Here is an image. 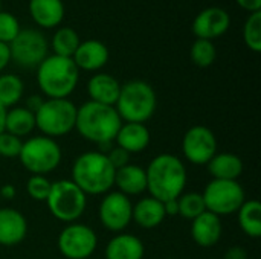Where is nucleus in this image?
<instances>
[{
	"mask_svg": "<svg viewBox=\"0 0 261 259\" xmlns=\"http://www.w3.org/2000/svg\"><path fill=\"white\" fill-rule=\"evenodd\" d=\"M147 191L159 202L176 200L185 192L188 172L184 160L171 153L156 156L145 169Z\"/></svg>",
	"mask_w": 261,
	"mask_h": 259,
	"instance_id": "obj_1",
	"label": "nucleus"
},
{
	"mask_svg": "<svg viewBox=\"0 0 261 259\" xmlns=\"http://www.w3.org/2000/svg\"><path fill=\"white\" fill-rule=\"evenodd\" d=\"M121 125L122 119L112 105L87 101L76 110L75 130L83 139L98 147L113 143Z\"/></svg>",
	"mask_w": 261,
	"mask_h": 259,
	"instance_id": "obj_2",
	"label": "nucleus"
},
{
	"mask_svg": "<svg viewBox=\"0 0 261 259\" xmlns=\"http://www.w3.org/2000/svg\"><path fill=\"white\" fill-rule=\"evenodd\" d=\"M72 182L86 195H104L115 186L116 169L101 151H87L72 165Z\"/></svg>",
	"mask_w": 261,
	"mask_h": 259,
	"instance_id": "obj_3",
	"label": "nucleus"
},
{
	"mask_svg": "<svg viewBox=\"0 0 261 259\" xmlns=\"http://www.w3.org/2000/svg\"><path fill=\"white\" fill-rule=\"evenodd\" d=\"M80 70L72 58L47 55L37 67V84L47 99H67L76 89Z\"/></svg>",
	"mask_w": 261,
	"mask_h": 259,
	"instance_id": "obj_4",
	"label": "nucleus"
},
{
	"mask_svg": "<svg viewBox=\"0 0 261 259\" xmlns=\"http://www.w3.org/2000/svg\"><path fill=\"white\" fill-rule=\"evenodd\" d=\"M158 107L154 89L142 79H132L121 84V92L115 108L122 122L145 124L153 118Z\"/></svg>",
	"mask_w": 261,
	"mask_h": 259,
	"instance_id": "obj_5",
	"label": "nucleus"
},
{
	"mask_svg": "<svg viewBox=\"0 0 261 259\" xmlns=\"http://www.w3.org/2000/svg\"><path fill=\"white\" fill-rule=\"evenodd\" d=\"M44 203L54 218L70 224L83 217L87 208V195L72 180L63 179L52 182L50 192Z\"/></svg>",
	"mask_w": 261,
	"mask_h": 259,
	"instance_id": "obj_6",
	"label": "nucleus"
},
{
	"mask_svg": "<svg viewBox=\"0 0 261 259\" xmlns=\"http://www.w3.org/2000/svg\"><path fill=\"white\" fill-rule=\"evenodd\" d=\"M78 107L67 99H44L35 114V128L43 136L57 139L75 130Z\"/></svg>",
	"mask_w": 261,
	"mask_h": 259,
	"instance_id": "obj_7",
	"label": "nucleus"
},
{
	"mask_svg": "<svg viewBox=\"0 0 261 259\" xmlns=\"http://www.w3.org/2000/svg\"><path fill=\"white\" fill-rule=\"evenodd\" d=\"M18 159L31 176H47L60 166L63 153L55 139L34 136L23 142Z\"/></svg>",
	"mask_w": 261,
	"mask_h": 259,
	"instance_id": "obj_8",
	"label": "nucleus"
},
{
	"mask_svg": "<svg viewBox=\"0 0 261 259\" xmlns=\"http://www.w3.org/2000/svg\"><path fill=\"white\" fill-rule=\"evenodd\" d=\"M208 212L223 217L237 214L246 202V194L239 180H211L202 192Z\"/></svg>",
	"mask_w": 261,
	"mask_h": 259,
	"instance_id": "obj_9",
	"label": "nucleus"
},
{
	"mask_svg": "<svg viewBox=\"0 0 261 259\" xmlns=\"http://www.w3.org/2000/svg\"><path fill=\"white\" fill-rule=\"evenodd\" d=\"M8 46L11 61L24 69H37L38 64L49 55L47 38L38 29H20L17 37Z\"/></svg>",
	"mask_w": 261,
	"mask_h": 259,
	"instance_id": "obj_10",
	"label": "nucleus"
},
{
	"mask_svg": "<svg viewBox=\"0 0 261 259\" xmlns=\"http://www.w3.org/2000/svg\"><path fill=\"white\" fill-rule=\"evenodd\" d=\"M57 246L66 259H89L98 247V237L90 226L70 223L60 232Z\"/></svg>",
	"mask_w": 261,
	"mask_h": 259,
	"instance_id": "obj_11",
	"label": "nucleus"
},
{
	"mask_svg": "<svg viewBox=\"0 0 261 259\" xmlns=\"http://www.w3.org/2000/svg\"><path fill=\"white\" fill-rule=\"evenodd\" d=\"M182 153L193 165H208V162L217 154L216 134L205 125H194L188 128L182 137Z\"/></svg>",
	"mask_w": 261,
	"mask_h": 259,
	"instance_id": "obj_12",
	"label": "nucleus"
},
{
	"mask_svg": "<svg viewBox=\"0 0 261 259\" xmlns=\"http://www.w3.org/2000/svg\"><path fill=\"white\" fill-rule=\"evenodd\" d=\"M132 212L133 205L130 198L119 191H110L104 194L99 208H98V217L101 224L115 234H121L125 231L132 223Z\"/></svg>",
	"mask_w": 261,
	"mask_h": 259,
	"instance_id": "obj_13",
	"label": "nucleus"
},
{
	"mask_svg": "<svg viewBox=\"0 0 261 259\" xmlns=\"http://www.w3.org/2000/svg\"><path fill=\"white\" fill-rule=\"evenodd\" d=\"M231 15L220 6H208L202 9L193 20V34L200 40H216L228 32Z\"/></svg>",
	"mask_w": 261,
	"mask_h": 259,
	"instance_id": "obj_14",
	"label": "nucleus"
},
{
	"mask_svg": "<svg viewBox=\"0 0 261 259\" xmlns=\"http://www.w3.org/2000/svg\"><path fill=\"white\" fill-rule=\"evenodd\" d=\"M109 58H110L109 47L99 40L81 41L72 56L78 70H86V72H98L109 63Z\"/></svg>",
	"mask_w": 261,
	"mask_h": 259,
	"instance_id": "obj_15",
	"label": "nucleus"
},
{
	"mask_svg": "<svg viewBox=\"0 0 261 259\" xmlns=\"http://www.w3.org/2000/svg\"><path fill=\"white\" fill-rule=\"evenodd\" d=\"M223 234V224L220 217L205 211L191 221V238L193 241L203 249L216 246Z\"/></svg>",
	"mask_w": 261,
	"mask_h": 259,
	"instance_id": "obj_16",
	"label": "nucleus"
},
{
	"mask_svg": "<svg viewBox=\"0 0 261 259\" xmlns=\"http://www.w3.org/2000/svg\"><path fill=\"white\" fill-rule=\"evenodd\" d=\"M28 235V221L21 212L12 208L0 209V246L14 247Z\"/></svg>",
	"mask_w": 261,
	"mask_h": 259,
	"instance_id": "obj_17",
	"label": "nucleus"
},
{
	"mask_svg": "<svg viewBox=\"0 0 261 259\" xmlns=\"http://www.w3.org/2000/svg\"><path fill=\"white\" fill-rule=\"evenodd\" d=\"M151 140L150 130L145 124H135V122H122L115 142L116 147L122 148L128 154H138L148 148Z\"/></svg>",
	"mask_w": 261,
	"mask_h": 259,
	"instance_id": "obj_18",
	"label": "nucleus"
},
{
	"mask_svg": "<svg viewBox=\"0 0 261 259\" xmlns=\"http://www.w3.org/2000/svg\"><path fill=\"white\" fill-rule=\"evenodd\" d=\"M119 92H121V84L110 73H104V72L95 73L87 82V93L90 96V101L98 104L115 107Z\"/></svg>",
	"mask_w": 261,
	"mask_h": 259,
	"instance_id": "obj_19",
	"label": "nucleus"
},
{
	"mask_svg": "<svg viewBox=\"0 0 261 259\" xmlns=\"http://www.w3.org/2000/svg\"><path fill=\"white\" fill-rule=\"evenodd\" d=\"M29 14L43 29L57 27L66 14L63 0H29Z\"/></svg>",
	"mask_w": 261,
	"mask_h": 259,
	"instance_id": "obj_20",
	"label": "nucleus"
},
{
	"mask_svg": "<svg viewBox=\"0 0 261 259\" xmlns=\"http://www.w3.org/2000/svg\"><path fill=\"white\" fill-rule=\"evenodd\" d=\"M106 259H142L145 255L144 243L132 234H118L106 246Z\"/></svg>",
	"mask_w": 261,
	"mask_h": 259,
	"instance_id": "obj_21",
	"label": "nucleus"
},
{
	"mask_svg": "<svg viewBox=\"0 0 261 259\" xmlns=\"http://www.w3.org/2000/svg\"><path fill=\"white\" fill-rule=\"evenodd\" d=\"M115 186L127 197L139 195L147 191V174L139 165L128 163L115 172Z\"/></svg>",
	"mask_w": 261,
	"mask_h": 259,
	"instance_id": "obj_22",
	"label": "nucleus"
},
{
	"mask_svg": "<svg viewBox=\"0 0 261 259\" xmlns=\"http://www.w3.org/2000/svg\"><path fill=\"white\" fill-rule=\"evenodd\" d=\"M165 217L164 203L153 197H144L136 205H133L132 221H135L142 229H154L161 226Z\"/></svg>",
	"mask_w": 261,
	"mask_h": 259,
	"instance_id": "obj_23",
	"label": "nucleus"
},
{
	"mask_svg": "<svg viewBox=\"0 0 261 259\" xmlns=\"http://www.w3.org/2000/svg\"><path fill=\"white\" fill-rule=\"evenodd\" d=\"M214 180H239L243 174V160L234 153H217L206 165Z\"/></svg>",
	"mask_w": 261,
	"mask_h": 259,
	"instance_id": "obj_24",
	"label": "nucleus"
},
{
	"mask_svg": "<svg viewBox=\"0 0 261 259\" xmlns=\"http://www.w3.org/2000/svg\"><path fill=\"white\" fill-rule=\"evenodd\" d=\"M35 130V114L26 107H12L6 110L5 131L21 139Z\"/></svg>",
	"mask_w": 261,
	"mask_h": 259,
	"instance_id": "obj_25",
	"label": "nucleus"
},
{
	"mask_svg": "<svg viewBox=\"0 0 261 259\" xmlns=\"http://www.w3.org/2000/svg\"><path fill=\"white\" fill-rule=\"evenodd\" d=\"M237 220L242 232L249 238L261 237V205L258 200H246L237 211Z\"/></svg>",
	"mask_w": 261,
	"mask_h": 259,
	"instance_id": "obj_26",
	"label": "nucleus"
},
{
	"mask_svg": "<svg viewBox=\"0 0 261 259\" xmlns=\"http://www.w3.org/2000/svg\"><path fill=\"white\" fill-rule=\"evenodd\" d=\"M80 43H81V40H80L78 32L73 27L63 26V27H60V29H57L54 32L50 46H52L54 55L72 58L75 50L78 49Z\"/></svg>",
	"mask_w": 261,
	"mask_h": 259,
	"instance_id": "obj_27",
	"label": "nucleus"
},
{
	"mask_svg": "<svg viewBox=\"0 0 261 259\" xmlns=\"http://www.w3.org/2000/svg\"><path fill=\"white\" fill-rule=\"evenodd\" d=\"M24 84L20 76L14 73L0 75V105L3 108H12L23 98Z\"/></svg>",
	"mask_w": 261,
	"mask_h": 259,
	"instance_id": "obj_28",
	"label": "nucleus"
},
{
	"mask_svg": "<svg viewBox=\"0 0 261 259\" xmlns=\"http://www.w3.org/2000/svg\"><path fill=\"white\" fill-rule=\"evenodd\" d=\"M177 206H179L177 215L190 221H193L196 217H199L206 211L202 192H184L177 198Z\"/></svg>",
	"mask_w": 261,
	"mask_h": 259,
	"instance_id": "obj_29",
	"label": "nucleus"
},
{
	"mask_svg": "<svg viewBox=\"0 0 261 259\" xmlns=\"http://www.w3.org/2000/svg\"><path fill=\"white\" fill-rule=\"evenodd\" d=\"M190 56H191V61L197 67L205 69V67H210L216 61V58H217V49H216V46H214L213 41L196 38L194 43L191 44Z\"/></svg>",
	"mask_w": 261,
	"mask_h": 259,
	"instance_id": "obj_30",
	"label": "nucleus"
},
{
	"mask_svg": "<svg viewBox=\"0 0 261 259\" xmlns=\"http://www.w3.org/2000/svg\"><path fill=\"white\" fill-rule=\"evenodd\" d=\"M243 41L252 52L261 50V11L252 12L243 24Z\"/></svg>",
	"mask_w": 261,
	"mask_h": 259,
	"instance_id": "obj_31",
	"label": "nucleus"
},
{
	"mask_svg": "<svg viewBox=\"0 0 261 259\" xmlns=\"http://www.w3.org/2000/svg\"><path fill=\"white\" fill-rule=\"evenodd\" d=\"M52 182L46 176H31L26 182V192L35 202H46Z\"/></svg>",
	"mask_w": 261,
	"mask_h": 259,
	"instance_id": "obj_32",
	"label": "nucleus"
},
{
	"mask_svg": "<svg viewBox=\"0 0 261 259\" xmlns=\"http://www.w3.org/2000/svg\"><path fill=\"white\" fill-rule=\"evenodd\" d=\"M20 29V23L14 14L0 11V43L9 44L17 37Z\"/></svg>",
	"mask_w": 261,
	"mask_h": 259,
	"instance_id": "obj_33",
	"label": "nucleus"
},
{
	"mask_svg": "<svg viewBox=\"0 0 261 259\" xmlns=\"http://www.w3.org/2000/svg\"><path fill=\"white\" fill-rule=\"evenodd\" d=\"M23 140L3 131L0 134V156L6 157V159H14L18 157L20 150H21Z\"/></svg>",
	"mask_w": 261,
	"mask_h": 259,
	"instance_id": "obj_34",
	"label": "nucleus"
},
{
	"mask_svg": "<svg viewBox=\"0 0 261 259\" xmlns=\"http://www.w3.org/2000/svg\"><path fill=\"white\" fill-rule=\"evenodd\" d=\"M106 156H107L109 162L112 163V166L115 169H119V168H122V166L130 163V154L127 151H124L122 148H119V147H112L106 153Z\"/></svg>",
	"mask_w": 261,
	"mask_h": 259,
	"instance_id": "obj_35",
	"label": "nucleus"
},
{
	"mask_svg": "<svg viewBox=\"0 0 261 259\" xmlns=\"http://www.w3.org/2000/svg\"><path fill=\"white\" fill-rule=\"evenodd\" d=\"M236 2L242 9L248 11L249 14L261 11V0H236Z\"/></svg>",
	"mask_w": 261,
	"mask_h": 259,
	"instance_id": "obj_36",
	"label": "nucleus"
},
{
	"mask_svg": "<svg viewBox=\"0 0 261 259\" xmlns=\"http://www.w3.org/2000/svg\"><path fill=\"white\" fill-rule=\"evenodd\" d=\"M222 259H248V252L240 246H232L226 250Z\"/></svg>",
	"mask_w": 261,
	"mask_h": 259,
	"instance_id": "obj_37",
	"label": "nucleus"
},
{
	"mask_svg": "<svg viewBox=\"0 0 261 259\" xmlns=\"http://www.w3.org/2000/svg\"><path fill=\"white\" fill-rule=\"evenodd\" d=\"M11 63V53H9V46L5 43H0V72Z\"/></svg>",
	"mask_w": 261,
	"mask_h": 259,
	"instance_id": "obj_38",
	"label": "nucleus"
},
{
	"mask_svg": "<svg viewBox=\"0 0 261 259\" xmlns=\"http://www.w3.org/2000/svg\"><path fill=\"white\" fill-rule=\"evenodd\" d=\"M43 98L41 96H38V95H32V96H29L28 99H26V108L29 110V111H32V113H35L38 108H40V105L43 104Z\"/></svg>",
	"mask_w": 261,
	"mask_h": 259,
	"instance_id": "obj_39",
	"label": "nucleus"
},
{
	"mask_svg": "<svg viewBox=\"0 0 261 259\" xmlns=\"http://www.w3.org/2000/svg\"><path fill=\"white\" fill-rule=\"evenodd\" d=\"M164 211H165V215H177L179 214V206H177V198L176 200H168V202H164Z\"/></svg>",
	"mask_w": 261,
	"mask_h": 259,
	"instance_id": "obj_40",
	"label": "nucleus"
},
{
	"mask_svg": "<svg viewBox=\"0 0 261 259\" xmlns=\"http://www.w3.org/2000/svg\"><path fill=\"white\" fill-rule=\"evenodd\" d=\"M0 195L3 197V198H6V200H11V198H14V195H15V188L12 186V185H3L2 188H0Z\"/></svg>",
	"mask_w": 261,
	"mask_h": 259,
	"instance_id": "obj_41",
	"label": "nucleus"
},
{
	"mask_svg": "<svg viewBox=\"0 0 261 259\" xmlns=\"http://www.w3.org/2000/svg\"><path fill=\"white\" fill-rule=\"evenodd\" d=\"M5 116H6V108L0 105V134L5 131Z\"/></svg>",
	"mask_w": 261,
	"mask_h": 259,
	"instance_id": "obj_42",
	"label": "nucleus"
},
{
	"mask_svg": "<svg viewBox=\"0 0 261 259\" xmlns=\"http://www.w3.org/2000/svg\"><path fill=\"white\" fill-rule=\"evenodd\" d=\"M0 11H2V0H0Z\"/></svg>",
	"mask_w": 261,
	"mask_h": 259,
	"instance_id": "obj_43",
	"label": "nucleus"
}]
</instances>
